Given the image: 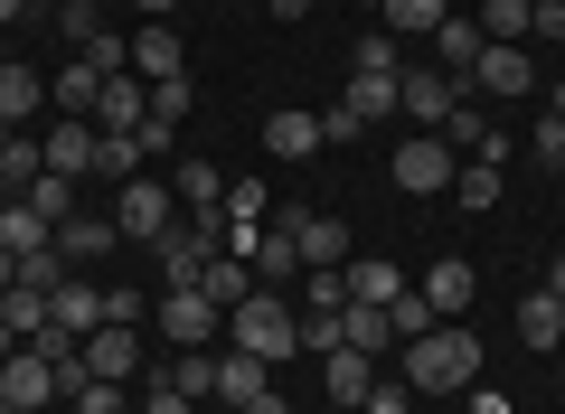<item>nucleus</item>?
Segmentation results:
<instances>
[{
	"label": "nucleus",
	"instance_id": "obj_10",
	"mask_svg": "<svg viewBox=\"0 0 565 414\" xmlns=\"http://www.w3.org/2000/svg\"><path fill=\"white\" fill-rule=\"evenodd\" d=\"M255 395H274V358H255V349H217V405L245 414Z\"/></svg>",
	"mask_w": 565,
	"mask_h": 414
},
{
	"label": "nucleus",
	"instance_id": "obj_62",
	"mask_svg": "<svg viewBox=\"0 0 565 414\" xmlns=\"http://www.w3.org/2000/svg\"><path fill=\"white\" fill-rule=\"evenodd\" d=\"M57 414H66V405H57Z\"/></svg>",
	"mask_w": 565,
	"mask_h": 414
},
{
	"label": "nucleus",
	"instance_id": "obj_13",
	"mask_svg": "<svg viewBox=\"0 0 565 414\" xmlns=\"http://www.w3.org/2000/svg\"><path fill=\"white\" fill-rule=\"evenodd\" d=\"M180 66H189V47H180V29H170V20H141L132 29V76L141 85H170Z\"/></svg>",
	"mask_w": 565,
	"mask_h": 414
},
{
	"label": "nucleus",
	"instance_id": "obj_56",
	"mask_svg": "<svg viewBox=\"0 0 565 414\" xmlns=\"http://www.w3.org/2000/svg\"><path fill=\"white\" fill-rule=\"evenodd\" d=\"M10 208H20V189H0V217H10Z\"/></svg>",
	"mask_w": 565,
	"mask_h": 414
},
{
	"label": "nucleus",
	"instance_id": "obj_36",
	"mask_svg": "<svg viewBox=\"0 0 565 414\" xmlns=\"http://www.w3.org/2000/svg\"><path fill=\"white\" fill-rule=\"evenodd\" d=\"M274 217V189L264 179H226V226H264Z\"/></svg>",
	"mask_w": 565,
	"mask_h": 414
},
{
	"label": "nucleus",
	"instance_id": "obj_21",
	"mask_svg": "<svg viewBox=\"0 0 565 414\" xmlns=\"http://www.w3.org/2000/svg\"><path fill=\"white\" fill-rule=\"evenodd\" d=\"M114 245H122L114 217H66L57 226V264H95V255H114Z\"/></svg>",
	"mask_w": 565,
	"mask_h": 414
},
{
	"label": "nucleus",
	"instance_id": "obj_32",
	"mask_svg": "<svg viewBox=\"0 0 565 414\" xmlns=\"http://www.w3.org/2000/svg\"><path fill=\"white\" fill-rule=\"evenodd\" d=\"M20 208H39L47 226H66V217H76V179H57V170H39V179H29V189H20Z\"/></svg>",
	"mask_w": 565,
	"mask_h": 414
},
{
	"label": "nucleus",
	"instance_id": "obj_29",
	"mask_svg": "<svg viewBox=\"0 0 565 414\" xmlns=\"http://www.w3.org/2000/svg\"><path fill=\"white\" fill-rule=\"evenodd\" d=\"M452 20V0H386V39H434Z\"/></svg>",
	"mask_w": 565,
	"mask_h": 414
},
{
	"label": "nucleus",
	"instance_id": "obj_31",
	"mask_svg": "<svg viewBox=\"0 0 565 414\" xmlns=\"http://www.w3.org/2000/svg\"><path fill=\"white\" fill-rule=\"evenodd\" d=\"M161 386H180V395H199V405H207V395H217V349H180L161 368Z\"/></svg>",
	"mask_w": 565,
	"mask_h": 414
},
{
	"label": "nucleus",
	"instance_id": "obj_30",
	"mask_svg": "<svg viewBox=\"0 0 565 414\" xmlns=\"http://www.w3.org/2000/svg\"><path fill=\"white\" fill-rule=\"evenodd\" d=\"M95 95H104V66H57V114H76V123H95Z\"/></svg>",
	"mask_w": 565,
	"mask_h": 414
},
{
	"label": "nucleus",
	"instance_id": "obj_44",
	"mask_svg": "<svg viewBox=\"0 0 565 414\" xmlns=\"http://www.w3.org/2000/svg\"><path fill=\"white\" fill-rule=\"evenodd\" d=\"M302 349H321V358L340 349V311H302Z\"/></svg>",
	"mask_w": 565,
	"mask_h": 414
},
{
	"label": "nucleus",
	"instance_id": "obj_5",
	"mask_svg": "<svg viewBox=\"0 0 565 414\" xmlns=\"http://www.w3.org/2000/svg\"><path fill=\"white\" fill-rule=\"evenodd\" d=\"M386 170H396V189H405V198H444L452 179H462V160H452V141H444V132H405Z\"/></svg>",
	"mask_w": 565,
	"mask_h": 414
},
{
	"label": "nucleus",
	"instance_id": "obj_48",
	"mask_svg": "<svg viewBox=\"0 0 565 414\" xmlns=\"http://www.w3.org/2000/svg\"><path fill=\"white\" fill-rule=\"evenodd\" d=\"M537 160H546V170L565 179V123H546V132H537Z\"/></svg>",
	"mask_w": 565,
	"mask_h": 414
},
{
	"label": "nucleus",
	"instance_id": "obj_27",
	"mask_svg": "<svg viewBox=\"0 0 565 414\" xmlns=\"http://www.w3.org/2000/svg\"><path fill=\"white\" fill-rule=\"evenodd\" d=\"M0 245H10L20 264H29V255H57V226H47L39 208H10V217H0Z\"/></svg>",
	"mask_w": 565,
	"mask_h": 414
},
{
	"label": "nucleus",
	"instance_id": "obj_60",
	"mask_svg": "<svg viewBox=\"0 0 565 414\" xmlns=\"http://www.w3.org/2000/svg\"><path fill=\"white\" fill-rule=\"evenodd\" d=\"M0 66H10V39H0Z\"/></svg>",
	"mask_w": 565,
	"mask_h": 414
},
{
	"label": "nucleus",
	"instance_id": "obj_47",
	"mask_svg": "<svg viewBox=\"0 0 565 414\" xmlns=\"http://www.w3.org/2000/svg\"><path fill=\"white\" fill-rule=\"evenodd\" d=\"M359 132H367V123L349 114V104H330V114H321V141H359Z\"/></svg>",
	"mask_w": 565,
	"mask_h": 414
},
{
	"label": "nucleus",
	"instance_id": "obj_57",
	"mask_svg": "<svg viewBox=\"0 0 565 414\" xmlns=\"http://www.w3.org/2000/svg\"><path fill=\"white\" fill-rule=\"evenodd\" d=\"M359 10H377V20H386V0H359Z\"/></svg>",
	"mask_w": 565,
	"mask_h": 414
},
{
	"label": "nucleus",
	"instance_id": "obj_6",
	"mask_svg": "<svg viewBox=\"0 0 565 414\" xmlns=\"http://www.w3.org/2000/svg\"><path fill=\"white\" fill-rule=\"evenodd\" d=\"M151 320H161V339H170V349H217V330H226V311L199 293V283H170Z\"/></svg>",
	"mask_w": 565,
	"mask_h": 414
},
{
	"label": "nucleus",
	"instance_id": "obj_43",
	"mask_svg": "<svg viewBox=\"0 0 565 414\" xmlns=\"http://www.w3.org/2000/svg\"><path fill=\"white\" fill-rule=\"evenodd\" d=\"M340 301H349L340 274H302V311H340Z\"/></svg>",
	"mask_w": 565,
	"mask_h": 414
},
{
	"label": "nucleus",
	"instance_id": "obj_18",
	"mask_svg": "<svg viewBox=\"0 0 565 414\" xmlns=\"http://www.w3.org/2000/svg\"><path fill=\"white\" fill-rule=\"evenodd\" d=\"M170 189H180L189 217H226V170H217V160H180V179H170Z\"/></svg>",
	"mask_w": 565,
	"mask_h": 414
},
{
	"label": "nucleus",
	"instance_id": "obj_20",
	"mask_svg": "<svg viewBox=\"0 0 565 414\" xmlns=\"http://www.w3.org/2000/svg\"><path fill=\"white\" fill-rule=\"evenodd\" d=\"M47 330H66V339H85V330H104V293L95 283H57V293H47Z\"/></svg>",
	"mask_w": 565,
	"mask_h": 414
},
{
	"label": "nucleus",
	"instance_id": "obj_23",
	"mask_svg": "<svg viewBox=\"0 0 565 414\" xmlns=\"http://www.w3.org/2000/svg\"><path fill=\"white\" fill-rule=\"evenodd\" d=\"M264 151H274V160H311V151H321V114H292V104H282V114L264 123Z\"/></svg>",
	"mask_w": 565,
	"mask_h": 414
},
{
	"label": "nucleus",
	"instance_id": "obj_12",
	"mask_svg": "<svg viewBox=\"0 0 565 414\" xmlns=\"http://www.w3.org/2000/svg\"><path fill=\"white\" fill-rule=\"evenodd\" d=\"M415 293H424V311H434V320H462V311H471V293H481V274H471L462 255H434V274H424Z\"/></svg>",
	"mask_w": 565,
	"mask_h": 414
},
{
	"label": "nucleus",
	"instance_id": "obj_41",
	"mask_svg": "<svg viewBox=\"0 0 565 414\" xmlns=\"http://www.w3.org/2000/svg\"><path fill=\"white\" fill-rule=\"evenodd\" d=\"M132 160H141V132H104V160H95L104 179H132Z\"/></svg>",
	"mask_w": 565,
	"mask_h": 414
},
{
	"label": "nucleus",
	"instance_id": "obj_55",
	"mask_svg": "<svg viewBox=\"0 0 565 414\" xmlns=\"http://www.w3.org/2000/svg\"><path fill=\"white\" fill-rule=\"evenodd\" d=\"M10 349H20V330H10V320H0V358H10Z\"/></svg>",
	"mask_w": 565,
	"mask_h": 414
},
{
	"label": "nucleus",
	"instance_id": "obj_28",
	"mask_svg": "<svg viewBox=\"0 0 565 414\" xmlns=\"http://www.w3.org/2000/svg\"><path fill=\"white\" fill-rule=\"evenodd\" d=\"M47 170V141L39 132H0V189H29Z\"/></svg>",
	"mask_w": 565,
	"mask_h": 414
},
{
	"label": "nucleus",
	"instance_id": "obj_17",
	"mask_svg": "<svg viewBox=\"0 0 565 414\" xmlns=\"http://www.w3.org/2000/svg\"><path fill=\"white\" fill-rule=\"evenodd\" d=\"M340 349H367V358H396V320L377 301H340Z\"/></svg>",
	"mask_w": 565,
	"mask_h": 414
},
{
	"label": "nucleus",
	"instance_id": "obj_49",
	"mask_svg": "<svg viewBox=\"0 0 565 414\" xmlns=\"http://www.w3.org/2000/svg\"><path fill=\"white\" fill-rule=\"evenodd\" d=\"M132 10H141V20H170V10H180V0H132Z\"/></svg>",
	"mask_w": 565,
	"mask_h": 414
},
{
	"label": "nucleus",
	"instance_id": "obj_50",
	"mask_svg": "<svg viewBox=\"0 0 565 414\" xmlns=\"http://www.w3.org/2000/svg\"><path fill=\"white\" fill-rule=\"evenodd\" d=\"M10 20H29V0H0V39H10Z\"/></svg>",
	"mask_w": 565,
	"mask_h": 414
},
{
	"label": "nucleus",
	"instance_id": "obj_52",
	"mask_svg": "<svg viewBox=\"0 0 565 414\" xmlns=\"http://www.w3.org/2000/svg\"><path fill=\"white\" fill-rule=\"evenodd\" d=\"M546 293H556V301H565V255H556V264H546Z\"/></svg>",
	"mask_w": 565,
	"mask_h": 414
},
{
	"label": "nucleus",
	"instance_id": "obj_51",
	"mask_svg": "<svg viewBox=\"0 0 565 414\" xmlns=\"http://www.w3.org/2000/svg\"><path fill=\"white\" fill-rule=\"evenodd\" d=\"M10 283H20V255H10V245H0V293H10Z\"/></svg>",
	"mask_w": 565,
	"mask_h": 414
},
{
	"label": "nucleus",
	"instance_id": "obj_38",
	"mask_svg": "<svg viewBox=\"0 0 565 414\" xmlns=\"http://www.w3.org/2000/svg\"><path fill=\"white\" fill-rule=\"evenodd\" d=\"M444 141H452V151H481V141H490V114H481V104H452V114H444Z\"/></svg>",
	"mask_w": 565,
	"mask_h": 414
},
{
	"label": "nucleus",
	"instance_id": "obj_8",
	"mask_svg": "<svg viewBox=\"0 0 565 414\" xmlns=\"http://www.w3.org/2000/svg\"><path fill=\"white\" fill-rule=\"evenodd\" d=\"M292 217V245H302V274H340L349 264V226L321 217V208H282Z\"/></svg>",
	"mask_w": 565,
	"mask_h": 414
},
{
	"label": "nucleus",
	"instance_id": "obj_54",
	"mask_svg": "<svg viewBox=\"0 0 565 414\" xmlns=\"http://www.w3.org/2000/svg\"><path fill=\"white\" fill-rule=\"evenodd\" d=\"M302 10H311V0H274V20H302Z\"/></svg>",
	"mask_w": 565,
	"mask_h": 414
},
{
	"label": "nucleus",
	"instance_id": "obj_1",
	"mask_svg": "<svg viewBox=\"0 0 565 414\" xmlns=\"http://www.w3.org/2000/svg\"><path fill=\"white\" fill-rule=\"evenodd\" d=\"M396 358H405V386L415 395H471L481 386V339L462 320H434L424 339H396Z\"/></svg>",
	"mask_w": 565,
	"mask_h": 414
},
{
	"label": "nucleus",
	"instance_id": "obj_25",
	"mask_svg": "<svg viewBox=\"0 0 565 414\" xmlns=\"http://www.w3.org/2000/svg\"><path fill=\"white\" fill-rule=\"evenodd\" d=\"M340 283H349V301H377V311L405 293V274H396L386 255H359V264H340Z\"/></svg>",
	"mask_w": 565,
	"mask_h": 414
},
{
	"label": "nucleus",
	"instance_id": "obj_11",
	"mask_svg": "<svg viewBox=\"0 0 565 414\" xmlns=\"http://www.w3.org/2000/svg\"><path fill=\"white\" fill-rule=\"evenodd\" d=\"M39 141H47V170L57 179H95V160H104V132L76 114H57V132H39Z\"/></svg>",
	"mask_w": 565,
	"mask_h": 414
},
{
	"label": "nucleus",
	"instance_id": "obj_33",
	"mask_svg": "<svg viewBox=\"0 0 565 414\" xmlns=\"http://www.w3.org/2000/svg\"><path fill=\"white\" fill-rule=\"evenodd\" d=\"M0 320H10L20 339H39L57 311H47V293H39V283H10V293H0Z\"/></svg>",
	"mask_w": 565,
	"mask_h": 414
},
{
	"label": "nucleus",
	"instance_id": "obj_42",
	"mask_svg": "<svg viewBox=\"0 0 565 414\" xmlns=\"http://www.w3.org/2000/svg\"><path fill=\"white\" fill-rule=\"evenodd\" d=\"M359 414H415V386H405V376H377V386H367V405Z\"/></svg>",
	"mask_w": 565,
	"mask_h": 414
},
{
	"label": "nucleus",
	"instance_id": "obj_61",
	"mask_svg": "<svg viewBox=\"0 0 565 414\" xmlns=\"http://www.w3.org/2000/svg\"><path fill=\"white\" fill-rule=\"evenodd\" d=\"M0 414H20V405H10V395H0Z\"/></svg>",
	"mask_w": 565,
	"mask_h": 414
},
{
	"label": "nucleus",
	"instance_id": "obj_2",
	"mask_svg": "<svg viewBox=\"0 0 565 414\" xmlns=\"http://www.w3.org/2000/svg\"><path fill=\"white\" fill-rule=\"evenodd\" d=\"M226 349H255V358H292L302 349V311L282 293H245L236 311H226Z\"/></svg>",
	"mask_w": 565,
	"mask_h": 414
},
{
	"label": "nucleus",
	"instance_id": "obj_3",
	"mask_svg": "<svg viewBox=\"0 0 565 414\" xmlns=\"http://www.w3.org/2000/svg\"><path fill=\"white\" fill-rule=\"evenodd\" d=\"M217 255H236V245H226V217H180V226H170L161 245H151L161 283H199V274H207Z\"/></svg>",
	"mask_w": 565,
	"mask_h": 414
},
{
	"label": "nucleus",
	"instance_id": "obj_7",
	"mask_svg": "<svg viewBox=\"0 0 565 414\" xmlns=\"http://www.w3.org/2000/svg\"><path fill=\"white\" fill-rule=\"evenodd\" d=\"M462 95H471V85L444 76V66H405V76H396V114H415L424 132H444V114H452Z\"/></svg>",
	"mask_w": 565,
	"mask_h": 414
},
{
	"label": "nucleus",
	"instance_id": "obj_46",
	"mask_svg": "<svg viewBox=\"0 0 565 414\" xmlns=\"http://www.w3.org/2000/svg\"><path fill=\"white\" fill-rule=\"evenodd\" d=\"M141 414H199V395H180V386H151V395H141Z\"/></svg>",
	"mask_w": 565,
	"mask_h": 414
},
{
	"label": "nucleus",
	"instance_id": "obj_16",
	"mask_svg": "<svg viewBox=\"0 0 565 414\" xmlns=\"http://www.w3.org/2000/svg\"><path fill=\"white\" fill-rule=\"evenodd\" d=\"M76 349H85V376H114V386H132V330H122V320H104V330H85Z\"/></svg>",
	"mask_w": 565,
	"mask_h": 414
},
{
	"label": "nucleus",
	"instance_id": "obj_19",
	"mask_svg": "<svg viewBox=\"0 0 565 414\" xmlns=\"http://www.w3.org/2000/svg\"><path fill=\"white\" fill-rule=\"evenodd\" d=\"M481 20H462V10H452L444 29H434V66H444V76H471V66H481Z\"/></svg>",
	"mask_w": 565,
	"mask_h": 414
},
{
	"label": "nucleus",
	"instance_id": "obj_22",
	"mask_svg": "<svg viewBox=\"0 0 565 414\" xmlns=\"http://www.w3.org/2000/svg\"><path fill=\"white\" fill-rule=\"evenodd\" d=\"M39 104H47V76H39V66H20V57H10V66H0V123L20 132V123L39 114Z\"/></svg>",
	"mask_w": 565,
	"mask_h": 414
},
{
	"label": "nucleus",
	"instance_id": "obj_26",
	"mask_svg": "<svg viewBox=\"0 0 565 414\" xmlns=\"http://www.w3.org/2000/svg\"><path fill=\"white\" fill-rule=\"evenodd\" d=\"M199 293L217 301V311H236V301H245V293H264V283H255V264H245V255H217V264L199 274Z\"/></svg>",
	"mask_w": 565,
	"mask_h": 414
},
{
	"label": "nucleus",
	"instance_id": "obj_39",
	"mask_svg": "<svg viewBox=\"0 0 565 414\" xmlns=\"http://www.w3.org/2000/svg\"><path fill=\"white\" fill-rule=\"evenodd\" d=\"M452 198H462V208H500V170H490V160H462Z\"/></svg>",
	"mask_w": 565,
	"mask_h": 414
},
{
	"label": "nucleus",
	"instance_id": "obj_53",
	"mask_svg": "<svg viewBox=\"0 0 565 414\" xmlns=\"http://www.w3.org/2000/svg\"><path fill=\"white\" fill-rule=\"evenodd\" d=\"M245 414H292V405H282V395H255V405H245Z\"/></svg>",
	"mask_w": 565,
	"mask_h": 414
},
{
	"label": "nucleus",
	"instance_id": "obj_45",
	"mask_svg": "<svg viewBox=\"0 0 565 414\" xmlns=\"http://www.w3.org/2000/svg\"><path fill=\"white\" fill-rule=\"evenodd\" d=\"M527 39H556V47H565V0H537V20H527Z\"/></svg>",
	"mask_w": 565,
	"mask_h": 414
},
{
	"label": "nucleus",
	"instance_id": "obj_34",
	"mask_svg": "<svg viewBox=\"0 0 565 414\" xmlns=\"http://www.w3.org/2000/svg\"><path fill=\"white\" fill-rule=\"evenodd\" d=\"M349 114H359V123H386V114H396V76H359V66H349Z\"/></svg>",
	"mask_w": 565,
	"mask_h": 414
},
{
	"label": "nucleus",
	"instance_id": "obj_37",
	"mask_svg": "<svg viewBox=\"0 0 565 414\" xmlns=\"http://www.w3.org/2000/svg\"><path fill=\"white\" fill-rule=\"evenodd\" d=\"M66 414H132V386H114V376H85V386L66 395Z\"/></svg>",
	"mask_w": 565,
	"mask_h": 414
},
{
	"label": "nucleus",
	"instance_id": "obj_4",
	"mask_svg": "<svg viewBox=\"0 0 565 414\" xmlns=\"http://www.w3.org/2000/svg\"><path fill=\"white\" fill-rule=\"evenodd\" d=\"M114 226H122V245H161L170 226H180V189H170V179H122Z\"/></svg>",
	"mask_w": 565,
	"mask_h": 414
},
{
	"label": "nucleus",
	"instance_id": "obj_9",
	"mask_svg": "<svg viewBox=\"0 0 565 414\" xmlns=\"http://www.w3.org/2000/svg\"><path fill=\"white\" fill-rule=\"evenodd\" d=\"M471 95H537V57H527V47H500V39H490L481 47V66H471Z\"/></svg>",
	"mask_w": 565,
	"mask_h": 414
},
{
	"label": "nucleus",
	"instance_id": "obj_24",
	"mask_svg": "<svg viewBox=\"0 0 565 414\" xmlns=\"http://www.w3.org/2000/svg\"><path fill=\"white\" fill-rule=\"evenodd\" d=\"M519 339H527V349H565V301L546 293V283L519 301Z\"/></svg>",
	"mask_w": 565,
	"mask_h": 414
},
{
	"label": "nucleus",
	"instance_id": "obj_15",
	"mask_svg": "<svg viewBox=\"0 0 565 414\" xmlns=\"http://www.w3.org/2000/svg\"><path fill=\"white\" fill-rule=\"evenodd\" d=\"M141 114H151V85H141V76H104L95 132H141Z\"/></svg>",
	"mask_w": 565,
	"mask_h": 414
},
{
	"label": "nucleus",
	"instance_id": "obj_14",
	"mask_svg": "<svg viewBox=\"0 0 565 414\" xmlns=\"http://www.w3.org/2000/svg\"><path fill=\"white\" fill-rule=\"evenodd\" d=\"M321 386H330V405H340V414H359L367 386H377V358H367V349H330L321 358Z\"/></svg>",
	"mask_w": 565,
	"mask_h": 414
},
{
	"label": "nucleus",
	"instance_id": "obj_35",
	"mask_svg": "<svg viewBox=\"0 0 565 414\" xmlns=\"http://www.w3.org/2000/svg\"><path fill=\"white\" fill-rule=\"evenodd\" d=\"M527 0H481V39H500V47H527Z\"/></svg>",
	"mask_w": 565,
	"mask_h": 414
},
{
	"label": "nucleus",
	"instance_id": "obj_58",
	"mask_svg": "<svg viewBox=\"0 0 565 414\" xmlns=\"http://www.w3.org/2000/svg\"><path fill=\"white\" fill-rule=\"evenodd\" d=\"M556 123H565V85H556Z\"/></svg>",
	"mask_w": 565,
	"mask_h": 414
},
{
	"label": "nucleus",
	"instance_id": "obj_59",
	"mask_svg": "<svg viewBox=\"0 0 565 414\" xmlns=\"http://www.w3.org/2000/svg\"><path fill=\"white\" fill-rule=\"evenodd\" d=\"M29 10H57V0H29Z\"/></svg>",
	"mask_w": 565,
	"mask_h": 414
},
{
	"label": "nucleus",
	"instance_id": "obj_40",
	"mask_svg": "<svg viewBox=\"0 0 565 414\" xmlns=\"http://www.w3.org/2000/svg\"><path fill=\"white\" fill-rule=\"evenodd\" d=\"M359 76H405V57H396L386 29H377V39H359Z\"/></svg>",
	"mask_w": 565,
	"mask_h": 414
}]
</instances>
